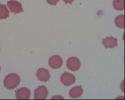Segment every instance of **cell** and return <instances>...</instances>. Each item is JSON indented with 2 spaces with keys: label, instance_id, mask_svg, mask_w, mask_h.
<instances>
[{
  "label": "cell",
  "instance_id": "obj_1",
  "mask_svg": "<svg viewBox=\"0 0 125 100\" xmlns=\"http://www.w3.org/2000/svg\"><path fill=\"white\" fill-rule=\"evenodd\" d=\"M20 83V77L16 74H9L4 79V86L6 89L13 90L16 88Z\"/></svg>",
  "mask_w": 125,
  "mask_h": 100
},
{
  "label": "cell",
  "instance_id": "obj_2",
  "mask_svg": "<svg viewBox=\"0 0 125 100\" xmlns=\"http://www.w3.org/2000/svg\"><path fill=\"white\" fill-rule=\"evenodd\" d=\"M67 67L70 70L77 71L80 68V61L76 57H71L67 61Z\"/></svg>",
  "mask_w": 125,
  "mask_h": 100
},
{
  "label": "cell",
  "instance_id": "obj_3",
  "mask_svg": "<svg viewBox=\"0 0 125 100\" xmlns=\"http://www.w3.org/2000/svg\"><path fill=\"white\" fill-rule=\"evenodd\" d=\"M63 60L59 55H52L49 59V65L53 69H58L62 66Z\"/></svg>",
  "mask_w": 125,
  "mask_h": 100
},
{
  "label": "cell",
  "instance_id": "obj_4",
  "mask_svg": "<svg viewBox=\"0 0 125 100\" xmlns=\"http://www.w3.org/2000/svg\"><path fill=\"white\" fill-rule=\"evenodd\" d=\"M48 96V90L45 86L40 87L34 91V99H45Z\"/></svg>",
  "mask_w": 125,
  "mask_h": 100
},
{
  "label": "cell",
  "instance_id": "obj_5",
  "mask_svg": "<svg viewBox=\"0 0 125 100\" xmlns=\"http://www.w3.org/2000/svg\"><path fill=\"white\" fill-rule=\"evenodd\" d=\"M61 82L64 85V86H71L73 83H75V77L73 74L68 73V72H64L62 76H61Z\"/></svg>",
  "mask_w": 125,
  "mask_h": 100
},
{
  "label": "cell",
  "instance_id": "obj_6",
  "mask_svg": "<svg viewBox=\"0 0 125 100\" xmlns=\"http://www.w3.org/2000/svg\"><path fill=\"white\" fill-rule=\"evenodd\" d=\"M8 7H9V10L14 14L23 12V11H24L21 4L17 1H14V0L8 2Z\"/></svg>",
  "mask_w": 125,
  "mask_h": 100
},
{
  "label": "cell",
  "instance_id": "obj_7",
  "mask_svg": "<svg viewBox=\"0 0 125 100\" xmlns=\"http://www.w3.org/2000/svg\"><path fill=\"white\" fill-rule=\"evenodd\" d=\"M36 75V77L38 78V80L42 82H47L50 78L49 71L46 68L38 69Z\"/></svg>",
  "mask_w": 125,
  "mask_h": 100
},
{
  "label": "cell",
  "instance_id": "obj_8",
  "mask_svg": "<svg viewBox=\"0 0 125 100\" xmlns=\"http://www.w3.org/2000/svg\"><path fill=\"white\" fill-rule=\"evenodd\" d=\"M15 97L18 99H29L31 98V91L27 88H20L16 92Z\"/></svg>",
  "mask_w": 125,
  "mask_h": 100
},
{
  "label": "cell",
  "instance_id": "obj_9",
  "mask_svg": "<svg viewBox=\"0 0 125 100\" xmlns=\"http://www.w3.org/2000/svg\"><path fill=\"white\" fill-rule=\"evenodd\" d=\"M102 43L105 49H112L117 46V40L113 37H108L102 40Z\"/></svg>",
  "mask_w": 125,
  "mask_h": 100
},
{
  "label": "cell",
  "instance_id": "obj_10",
  "mask_svg": "<svg viewBox=\"0 0 125 100\" xmlns=\"http://www.w3.org/2000/svg\"><path fill=\"white\" fill-rule=\"evenodd\" d=\"M83 88L81 87H75L72 88L69 92V96L73 99H77L82 96L83 94Z\"/></svg>",
  "mask_w": 125,
  "mask_h": 100
},
{
  "label": "cell",
  "instance_id": "obj_11",
  "mask_svg": "<svg viewBox=\"0 0 125 100\" xmlns=\"http://www.w3.org/2000/svg\"><path fill=\"white\" fill-rule=\"evenodd\" d=\"M9 16V11L5 5L0 4V19H6Z\"/></svg>",
  "mask_w": 125,
  "mask_h": 100
},
{
  "label": "cell",
  "instance_id": "obj_12",
  "mask_svg": "<svg viewBox=\"0 0 125 100\" xmlns=\"http://www.w3.org/2000/svg\"><path fill=\"white\" fill-rule=\"evenodd\" d=\"M113 7L115 10L123 11L124 9V0H114Z\"/></svg>",
  "mask_w": 125,
  "mask_h": 100
},
{
  "label": "cell",
  "instance_id": "obj_13",
  "mask_svg": "<svg viewBox=\"0 0 125 100\" xmlns=\"http://www.w3.org/2000/svg\"><path fill=\"white\" fill-rule=\"evenodd\" d=\"M115 24L118 28H123L124 27V15L117 16L115 20Z\"/></svg>",
  "mask_w": 125,
  "mask_h": 100
},
{
  "label": "cell",
  "instance_id": "obj_14",
  "mask_svg": "<svg viewBox=\"0 0 125 100\" xmlns=\"http://www.w3.org/2000/svg\"><path fill=\"white\" fill-rule=\"evenodd\" d=\"M46 1H47V2L49 5H56L58 2V1H59V0H46Z\"/></svg>",
  "mask_w": 125,
  "mask_h": 100
},
{
  "label": "cell",
  "instance_id": "obj_15",
  "mask_svg": "<svg viewBox=\"0 0 125 100\" xmlns=\"http://www.w3.org/2000/svg\"><path fill=\"white\" fill-rule=\"evenodd\" d=\"M63 1L66 4H71L73 1H74V0H63Z\"/></svg>",
  "mask_w": 125,
  "mask_h": 100
},
{
  "label": "cell",
  "instance_id": "obj_16",
  "mask_svg": "<svg viewBox=\"0 0 125 100\" xmlns=\"http://www.w3.org/2000/svg\"><path fill=\"white\" fill-rule=\"evenodd\" d=\"M0 70H1V67H0Z\"/></svg>",
  "mask_w": 125,
  "mask_h": 100
}]
</instances>
